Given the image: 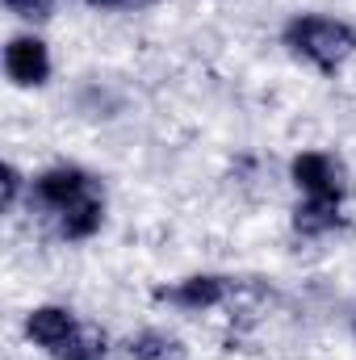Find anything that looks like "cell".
<instances>
[{"label":"cell","mask_w":356,"mask_h":360,"mask_svg":"<svg viewBox=\"0 0 356 360\" xmlns=\"http://www.w3.org/2000/svg\"><path fill=\"white\" fill-rule=\"evenodd\" d=\"M30 214H38L59 243H89L105 231L109 197L84 164H51L30 176Z\"/></svg>","instance_id":"1"},{"label":"cell","mask_w":356,"mask_h":360,"mask_svg":"<svg viewBox=\"0 0 356 360\" xmlns=\"http://www.w3.org/2000/svg\"><path fill=\"white\" fill-rule=\"evenodd\" d=\"M21 335L46 360H113L117 348L101 323H89L63 302H38L21 314Z\"/></svg>","instance_id":"2"},{"label":"cell","mask_w":356,"mask_h":360,"mask_svg":"<svg viewBox=\"0 0 356 360\" xmlns=\"http://www.w3.org/2000/svg\"><path fill=\"white\" fill-rule=\"evenodd\" d=\"M281 46L289 59L319 76H340L356 59V21L323 8H302L285 17L281 25Z\"/></svg>","instance_id":"3"},{"label":"cell","mask_w":356,"mask_h":360,"mask_svg":"<svg viewBox=\"0 0 356 360\" xmlns=\"http://www.w3.org/2000/svg\"><path fill=\"white\" fill-rule=\"evenodd\" d=\"M235 289H239V276L205 269V272H184L177 281H160V285L151 289V297H155V306H164V310H177L184 319H201V314L227 310L231 297H235Z\"/></svg>","instance_id":"4"},{"label":"cell","mask_w":356,"mask_h":360,"mask_svg":"<svg viewBox=\"0 0 356 360\" xmlns=\"http://www.w3.org/2000/svg\"><path fill=\"white\" fill-rule=\"evenodd\" d=\"M285 180L298 197H340L348 201V164L327 147H306L285 164Z\"/></svg>","instance_id":"5"},{"label":"cell","mask_w":356,"mask_h":360,"mask_svg":"<svg viewBox=\"0 0 356 360\" xmlns=\"http://www.w3.org/2000/svg\"><path fill=\"white\" fill-rule=\"evenodd\" d=\"M55 76V55L51 42L38 30H17L4 42V80L21 92H38Z\"/></svg>","instance_id":"6"},{"label":"cell","mask_w":356,"mask_h":360,"mask_svg":"<svg viewBox=\"0 0 356 360\" xmlns=\"http://www.w3.org/2000/svg\"><path fill=\"white\" fill-rule=\"evenodd\" d=\"M289 231L302 243H323L348 231V210L340 197H298L289 210Z\"/></svg>","instance_id":"7"},{"label":"cell","mask_w":356,"mask_h":360,"mask_svg":"<svg viewBox=\"0 0 356 360\" xmlns=\"http://www.w3.org/2000/svg\"><path fill=\"white\" fill-rule=\"evenodd\" d=\"M122 348L130 360H189V344L168 327H139Z\"/></svg>","instance_id":"8"},{"label":"cell","mask_w":356,"mask_h":360,"mask_svg":"<svg viewBox=\"0 0 356 360\" xmlns=\"http://www.w3.org/2000/svg\"><path fill=\"white\" fill-rule=\"evenodd\" d=\"M0 4L13 21H21V30H42L59 13V0H0Z\"/></svg>","instance_id":"9"},{"label":"cell","mask_w":356,"mask_h":360,"mask_svg":"<svg viewBox=\"0 0 356 360\" xmlns=\"http://www.w3.org/2000/svg\"><path fill=\"white\" fill-rule=\"evenodd\" d=\"M25 201H30V176L8 160V164L0 168V210H4V214H17Z\"/></svg>","instance_id":"10"},{"label":"cell","mask_w":356,"mask_h":360,"mask_svg":"<svg viewBox=\"0 0 356 360\" xmlns=\"http://www.w3.org/2000/svg\"><path fill=\"white\" fill-rule=\"evenodd\" d=\"M92 13H134V8H147L155 0H84Z\"/></svg>","instance_id":"11"},{"label":"cell","mask_w":356,"mask_h":360,"mask_svg":"<svg viewBox=\"0 0 356 360\" xmlns=\"http://www.w3.org/2000/svg\"><path fill=\"white\" fill-rule=\"evenodd\" d=\"M352 340H356V310H352Z\"/></svg>","instance_id":"12"}]
</instances>
